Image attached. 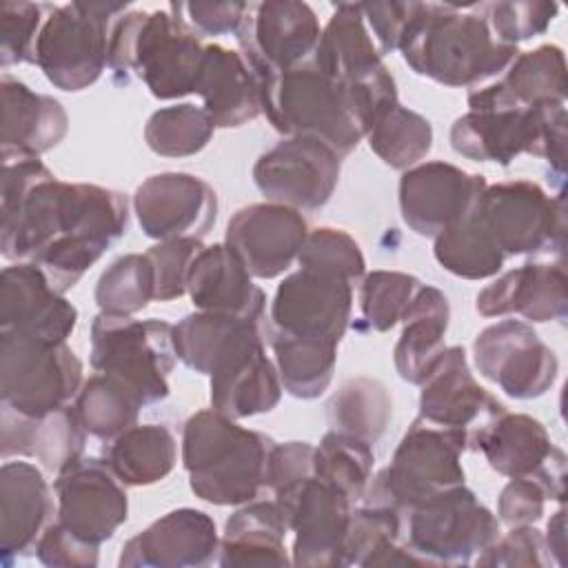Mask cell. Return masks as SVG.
<instances>
[{
  "instance_id": "ba28073f",
  "label": "cell",
  "mask_w": 568,
  "mask_h": 568,
  "mask_svg": "<svg viewBox=\"0 0 568 568\" xmlns=\"http://www.w3.org/2000/svg\"><path fill=\"white\" fill-rule=\"evenodd\" d=\"M126 2H71L51 7L36 42V64L62 91L91 87L106 67L113 22Z\"/></svg>"
},
{
  "instance_id": "f907efd6",
  "label": "cell",
  "mask_w": 568,
  "mask_h": 568,
  "mask_svg": "<svg viewBox=\"0 0 568 568\" xmlns=\"http://www.w3.org/2000/svg\"><path fill=\"white\" fill-rule=\"evenodd\" d=\"M51 4L2 2L0 4V62L2 69L13 64H36V42Z\"/></svg>"
},
{
  "instance_id": "91938a15",
  "label": "cell",
  "mask_w": 568,
  "mask_h": 568,
  "mask_svg": "<svg viewBox=\"0 0 568 568\" xmlns=\"http://www.w3.org/2000/svg\"><path fill=\"white\" fill-rule=\"evenodd\" d=\"M180 7L200 33L224 36L237 31L248 2H184Z\"/></svg>"
},
{
  "instance_id": "f35d334b",
  "label": "cell",
  "mask_w": 568,
  "mask_h": 568,
  "mask_svg": "<svg viewBox=\"0 0 568 568\" xmlns=\"http://www.w3.org/2000/svg\"><path fill=\"white\" fill-rule=\"evenodd\" d=\"M284 390L300 399L320 397L335 373L337 344L311 337H295L266 328Z\"/></svg>"
},
{
  "instance_id": "6f0895ef",
  "label": "cell",
  "mask_w": 568,
  "mask_h": 568,
  "mask_svg": "<svg viewBox=\"0 0 568 568\" xmlns=\"http://www.w3.org/2000/svg\"><path fill=\"white\" fill-rule=\"evenodd\" d=\"M315 446L306 442H286L271 446L266 462V486L280 493L315 475Z\"/></svg>"
},
{
  "instance_id": "bcb514c9",
  "label": "cell",
  "mask_w": 568,
  "mask_h": 568,
  "mask_svg": "<svg viewBox=\"0 0 568 568\" xmlns=\"http://www.w3.org/2000/svg\"><path fill=\"white\" fill-rule=\"evenodd\" d=\"M153 266L146 253L118 257L98 280L95 304L102 313L133 315L153 300Z\"/></svg>"
},
{
  "instance_id": "3957f363",
  "label": "cell",
  "mask_w": 568,
  "mask_h": 568,
  "mask_svg": "<svg viewBox=\"0 0 568 568\" xmlns=\"http://www.w3.org/2000/svg\"><path fill=\"white\" fill-rule=\"evenodd\" d=\"M204 47L182 18L178 2L158 11H124L111 27L106 67L135 73L153 98L175 100L193 93Z\"/></svg>"
},
{
  "instance_id": "ee69618b",
  "label": "cell",
  "mask_w": 568,
  "mask_h": 568,
  "mask_svg": "<svg viewBox=\"0 0 568 568\" xmlns=\"http://www.w3.org/2000/svg\"><path fill=\"white\" fill-rule=\"evenodd\" d=\"M375 455L371 444L353 435L328 430L315 446V477L335 486L353 504L364 499Z\"/></svg>"
},
{
  "instance_id": "7bdbcfd3",
  "label": "cell",
  "mask_w": 568,
  "mask_h": 568,
  "mask_svg": "<svg viewBox=\"0 0 568 568\" xmlns=\"http://www.w3.org/2000/svg\"><path fill=\"white\" fill-rule=\"evenodd\" d=\"M364 138L368 140L371 151L386 166L397 171L417 166L433 149L430 122L399 102L379 115Z\"/></svg>"
},
{
  "instance_id": "484cf974",
  "label": "cell",
  "mask_w": 568,
  "mask_h": 568,
  "mask_svg": "<svg viewBox=\"0 0 568 568\" xmlns=\"http://www.w3.org/2000/svg\"><path fill=\"white\" fill-rule=\"evenodd\" d=\"M220 550L215 521L195 508H178L155 519L122 546V568H197Z\"/></svg>"
},
{
  "instance_id": "7c38bea8",
  "label": "cell",
  "mask_w": 568,
  "mask_h": 568,
  "mask_svg": "<svg viewBox=\"0 0 568 568\" xmlns=\"http://www.w3.org/2000/svg\"><path fill=\"white\" fill-rule=\"evenodd\" d=\"M499 537V519L464 484L408 510V548L426 566L470 564Z\"/></svg>"
},
{
  "instance_id": "ffe728a7",
  "label": "cell",
  "mask_w": 568,
  "mask_h": 568,
  "mask_svg": "<svg viewBox=\"0 0 568 568\" xmlns=\"http://www.w3.org/2000/svg\"><path fill=\"white\" fill-rule=\"evenodd\" d=\"M475 450H481L499 475L535 479L548 499H566V455L535 417L506 410L477 437Z\"/></svg>"
},
{
  "instance_id": "11a10c76",
  "label": "cell",
  "mask_w": 568,
  "mask_h": 568,
  "mask_svg": "<svg viewBox=\"0 0 568 568\" xmlns=\"http://www.w3.org/2000/svg\"><path fill=\"white\" fill-rule=\"evenodd\" d=\"M364 20L371 24L373 36L379 42V53H393L399 49L406 29L417 18L422 2H362Z\"/></svg>"
},
{
  "instance_id": "d6986e66",
  "label": "cell",
  "mask_w": 568,
  "mask_h": 568,
  "mask_svg": "<svg viewBox=\"0 0 568 568\" xmlns=\"http://www.w3.org/2000/svg\"><path fill=\"white\" fill-rule=\"evenodd\" d=\"M55 521L91 546L111 539L126 521V490L106 459L80 457L64 466L55 477Z\"/></svg>"
},
{
  "instance_id": "603a6c76",
  "label": "cell",
  "mask_w": 568,
  "mask_h": 568,
  "mask_svg": "<svg viewBox=\"0 0 568 568\" xmlns=\"http://www.w3.org/2000/svg\"><path fill=\"white\" fill-rule=\"evenodd\" d=\"M133 209L146 237L202 240L217 217V195L202 178L169 171L146 178L135 189Z\"/></svg>"
},
{
  "instance_id": "5b68a950",
  "label": "cell",
  "mask_w": 568,
  "mask_h": 568,
  "mask_svg": "<svg viewBox=\"0 0 568 568\" xmlns=\"http://www.w3.org/2000/svg\"><path fill=\"white\" fill-rule=\"evenodd\" d=\"M260 87L262 113L286 138H311L346 158L364 138L344 89L313 62Z\"/></svg>"
},
{
  "instance_id": "cb8c5ba5",
  "label": "cell",
  "mask_w": 568,
  "mask_h": 568,
  "mask_svg": "<svg viewBox=\"0 0 568 568\" xmlns=\"http://www.w3.org/2000/svg\"><path fill=\"white\" fill-rule=\"evenodd\" d=\"M308 235L297 209L262 202L240 209L226 226V244L253 277L273 280L291 268Z\"/></svg>"
},
{
  "instance_id": "8fae6325",
  "label": "cell",
  "mask_w": 568,
  "mask_h": 568,
  "mask_svg": "<svg viewBox=\"0 0 568 568\" xmlns=\"http://www.w3.org/2000/svg\"><path fill=\"white\" fill-rule=\"evenodd\" d=\"M462 453L464 448L453 435L417 417L395 448L390 464L373 477L364 501L404 515L419 501L464 484Z\"/></svg>"
},
{
  "instance_id": "8d00e7d4",
  "label": "cell",
  "mask_w": 568,
  "mask_h": 568,
  "mask_svg": "<svg viewBox=\"0 0 568 568\" xmlns=\"http://www.w3.org/2000/svg\"><path fill=\"white\" fill-rule=\"evenodd\" d=\"M257 333H262V322L197 311L173 326V344L184 366L211 375L226 353Z\"/></svg>"
},
{
  "instance_id": "db71d44e",
  "label": "cell",
  "mask_w": 568,
  "mask_h": 568,
  "mask_svg": "<svg viewBox=\"0 0 568 568\" xmlns=\"http://www.w3.org/2000/svg\"><path fill=\"white\" fill-rule=\"evenodd\" d=\"M555 559L544 535L532 526H515L506 537H497L481 555L477 566H550Z\"/></svg>"
},
{
  "instance_id": "60d3db41",
  "label": "cell",
  "mask_w": 568,
  "mask_h": 568,
  "mask_svg": "<svg viewBox=\"0 0 568 568\" xmlns=\"http://www.w3.org/2000/svg\"><path fill=\"white\" fill-rule=\"evenodd\" d=\"M326 417L333 430L373 444L384 435L393 417V399L379 379L353 377L328 399Z\"/></svg>"
},
{
  "instance_id": "8992f818",
  "label": "cell",
  "mask_w": 568,
  "mask_h": 568,
  "mask_svg": "<svg viewBox=\"0 0 568 568\" xmlns=\"http://www.w3.org/2000/svg\"><path fill=\"white\" fill-rule=\"evenodd\" d=\"M566 120V104L561 102L528 109L468 111L450 126V146L468 160L501 166L528 153L548 160L557 178L564 180Z\"/></svg>"
},
{
  "instance_id": "e0dca14e",
  "label": "cell",
  "mask_w": 568,
  "mask_h": 568,
  "mask_svg": "<svg viewBox=\"0 0 568 568\" xmlns=\"http://www.w3.org/2000/svg\"><path fill=\"white\" fill-rule=\"evenodd\" d=\"M473 355L479 375L515 399L541 397L559 371L555 351L519 320H501L484 328L475 337Z\"/></svg>"
},
{
  "instance_id": "f6af8a7d",
  "label": "cell",
  "mask_w": 568,
  "mask_h": 568,
  "mask_svg": "<svg viewBox=\"0 0 568 568\" xmlns=\"http://www.w3.org/2000/svg\"><path fill=\"white\" fill-rule=\"evenodd\" d=\"M213 122L204 106L175 104L155 111L146 126V146L164 158H186L200 153L213 138Z\"/></svg>"
},
{
  "instance_id": "d6a6232c",
  "label": "cell",
  "mask_w": 568,
  "mask_h": 568,
  "mask_svg": "<svg viewBox=\"0 0 568 568\" xmlns=\"http://www.w3.org/2000/svg\"><path fill=\"white\" fill-rule=\"evenodd\" d=\"M215 129L242 126L262 113L260 87L240 51L206 44L195 89Z\"/></svg>"
},
{
  "instance_id": "74e56055",
  "label": "cell",
  "mask_w": 568,
  "mask_h": 568,
  "mask_svg": "<svg viewBox=\"0 0 568 568\" xmlns=\"http://www.w3.org/2000/svg\"><path fill=\"white\" fill-rule=\"evenodd\" d=\"M104 453L109 468L124 486H151L173 470L178 444L162 424H135L109 442Z\"/></svg>"
},
{
  "instance_id": "d590c367",
  "label": "cell",
  "mask_w": 568,
  "mask_h": 568,
  "mask_svg": "<svg viewBox=\"0 0 568 568\" xmlns=\"http://www.w3.org/2000/svg\"><path fill=\"white\" fill-rule=\"evenodd\" d=\"M288 532L280 504L253 501L235 510L220 541L222 566H286L284 537Z\"/></svg>"
},
{
  "instance_id": "277c9868",
  "label": "cell",
  "mask_w": 568,
  "mask_h": 568,
  "mask_svg": "<svg viewBox=\"0 0 568 568\" xmlns=\"http://www.w3.org/2000/svg\"><path fill=\"white\" fill-rule=\"evenodd\" d=\"M273 442L235 419L204 408L182 430V464L195 497L215 506H240L266 486V462Z\"/></svg>"
},
{
  "instance_id": "44dd1931",
  "label": "cell",
  "mask_w": 568,
  "mask_h": 568,
  "mask_svg": "<svg viewBox=\"0 0 568 568\" xmlns=\"http://www.w3.org/2000/svg\"><path fill=\"white\" fill-rule=\"evenodd\" d=\"M351 308L353 284L348 280L300 268L277 286L268 328L339 344L348 328Z\"/></svg>"
},
{
  "instance_id": "30bf717a",
  "label": "cell",
  "mask_w": 568,
  "mask_h": 568,
  "mask_svg": "<svg viewBox=\"0 0 568 568\" xmlns=\"http://www.w3.org/2000/svg\"><path fill=\"white\" fill-rule=\"evenodd\" d=\"M82 388V362L67 342L0 331L2 404L29 417L69 406Z\"/></svg>"
},
{
  "instance_id": "e575fe53",
  "label": "cell",
  "mask_w": 568,
  "mask_h": 568,
  "mask_svg": "<svg viewBox=\"0 0 568 568\" xmlns=\"http://www.w3.org/2000/svg\"><path fill=\"white\" fill-rule=\"evenodd\" d=\"M450 320L448 297L424 284L406 308L404 331L393 348V359L399 377L408 384H422L442 359L446 331Z\"/></svg>"
},
{
  "instance_id": "94428289",
  "label": "cell",
  "mask_w": 568,
  "mask_h": 568,
  "mask_svg": "<svg viewBox=\"0 0 568 568\" xmlns=\"http://www.w3.org/2000/svg\"><path fill=\"white\" fill-rule=\"evenodd\" d=\"M550 555L559 566H564V555H566V510H557L555 517L548 521V535L544 537Z\"/></svg>"
},
{
  "instance_id": "f5cc1de1",
  "label": "cell",
  "mask_w": 568,
  "mask_h": 568,
  "mask_svg": "<svg viewBox=\"0 0 568 568\" xmlns=\"http://www.w3.org/2000/svg\"><path fill=\"white\" fill-rule=\"evenodd\" d=\"M484 9L495 40L513 47L544 33L559 13L555 2H493Z\"/></svg>"
},
{
  "instance_id": "681fc988",
  "label": "cell",
  "mask_w": 568,
  "mask_h": 568,
  "mask_svg": "<svg viewBox=\"0 0 568 568\" xmlns=\"http://www.w3.org/2000/svg\"><path fill=\"white\" fill-rule=\"evenodd\" d=\"M297 262L300 268L337 275L348 280L353 286L364 277L366 271L359 244L346 231L331 226L308 231L297 255Z\"/></svg>"
},
{
  "instance_id": "9a60e30c",
  "label": "cell",
  "mask_w": 568,
  "mask_h": 568,
  "mask_svg": "<svg viewBox=\"0 0 568 568\" xmlns=\"http://www.w3.org/2000/svg\"><path fill=\"white\" fill-rule=\"evenodd\" d=\"M419 386V417L453 435L464 453L475 450L477 437L506 413V406L473 377L464 346H446Z\"/></svg>"
},
{
  "instance_id": "680465c9",
  "label": "cell",
  "mask_w": 568,
  "mask_h": 568,
  "mask_svg": "<svg viewBox=\"0 0 568 568\" xmlns=\"http://www.w3.org/2000/svg\"><path fill=\"white\" fill-rule=\"evenodd\" d=\"M546 490L535 479H510L497 499V515L499 519L515 528V526H532L544 517Z\"/></svg>"
},
{
  "instance_id": "52a82bcc",
  "label": "cell",
  "mask_w": 568,
  "mask_h": 568,
  "mask_svg": "<svg viewBox=\"0 0 568 568\" xmlns=\"http://www.w3.org/2000/svg\"><path fill=\"white\" fill-rule=\"evenodd\" d=\"M313 64L344 89L364 135L379 115L399 102L395 80L366 31L362 7L355 2L335 4L322 29Z\"/></svg>"
},
{
  "instance_id": "83f0119b",
  "label": "cell",
  "mask_w": 568,
  "mask_h": 568,
  "mask_svg": "<svg viewBox=\"0 0 568 568\" xmlns=\"http://www.w3.org/2000/svg\"><path fill=\"white\" fill-rule=\"evenodd\" d=\"M186 293L197 311L255 322L264 320L266 295L226 242L204 246L195 255L189 271Z\"/></svg>"
},
{
  "instance_id": "4dcf8cb0",
  "label": "cell",
  "mask_w": 568,
  "mask_h": 568,
  "mask_svg": "<svg viewBox=\"0 0 568 568\" xmlns=\"http://www.w3.org/2000/svg\"><path fill=\"white\" fill-rule=\"evenodd\" d=\"M53 499L38 466L4 462L0 470V552L4 561L36 550L49 519Z\"/></svg>"
},
{
  "instance_id": "2e32d148",
  "label": "cell",
  "mask_w": 568,
  "mask_h": 568,
  "mask_svg": "<svg viewBox=\"0 0 568 568\" xmlns=\"http://www.w3.org/2000/svg\"><path fill=\"white\" fill-rule=\"evenodd\" d=\"M275 501L295 532L293 566H346L344 541L353 501L344 493L313 475L275 493Z\"/></svg>"
},
{
  "instance_id": "9c48e42d",
  "label": "cell",
  "mask_w": 568,
  "mask_h": 568,
  "mask_svg": "<svg viewBox=\"0 0 568 568\" xmlns=\"http://www.w3.org/2000/svg\"><path fill=\"white\" fill-rule=\"evenodd\" d=\"M175 359L169 322L100 311L91 324V366L124 382L144 406L169 397V373Z\"/></svg>"
},
{
  "instance_id": "f546056e",
  "label": "cell",
  "mask_w": 568,
  "mask_h": 568,
  "mask_svg": "<svg viewBox=\"0 0 568 568\" xmlns=\"http://www.w3.org/2000/svg\"><path fill=\"white\" fill-rule=\"evenodd\" d=\"M568 78L566 58L557 44H541L519 51L504 75L488 87L468 93L470 111L484 109H528L546 102L566 104Z\"/></svg>"
},
{
  "instance_id": "f1b7e54d",
  "label": "cell",
  "mask_w": 568,
  "mask_h": 568,
  "mask_svg": "<svg viewBox=\"0 0 568 568\" xmlns=\"http://www.w3.org/2000/svg\"><path fill=\"white\" fill-rule=\"evenodd\" d=\"M477 311L484 317L517 313L530 322H561L568 315V277L564 262L524 264L479 291Z\"/></svg>"
},
{
  "instance_id": "4316f807",
  "label": "cell",
  "mask_w": 568,
  "mask_h": 568,
  "mask_svg": "<svg viewBox=\"0 0 568 568\" xmlns=\"http://www.w3.org/2000/svg\"><path fill=\"white\" fill-rule=\"evenodd\" d=\"M209 377L213 408L231 419L268 413L282 397L280 373L264 353L262 333L226 353Z\"/></svg>"
},
{
  "instance_id": "ac0fdd59",
  "label": "cell",
  "mask_w": 568,
  "mask_h": 568,
  "mask_svg": "<svg viewBox=\"0 0 568 568\" xmlns=\"http://www.w3.org/2000/svg\"><path fill=\"white\" fill-rule=\"evenodd\" d=\"M339 169L342 158L331 146L311 138H286L257 158L253 182L275 204L313 211L331 200Z\"/></svg>"
},
{
  "instance_id": "7402d4cb",
  "label": "cell",
  "mask_w": 568,
  "mask_h": 568,
  "mask_svg": "<svg viewBox=\"0 0 568 568\" xmlns=\"http://www.w3.org/2000/svg\"><path fill=\"white\" fill-rule=\"evenodd\" d=\"M484 175L448 162H422L399 180V211L410 231L437 237L466 217L486 191Z\"/></svg>"
},
{
  "instance_id": "c3c4849f",
  "label": "cell",
  "mask_w": 568,
  "mask_h": 568,
  "mask_svg": "<svg viewBox=\"0 0 568 568\" xmlns=\"http://www.w3.org/2000/svg\"><path fill=\"white\" fill-rule=\"evenodd\" d=\"M402 513L388 506L364 504L351 510L346 541H344V564L346 566H371V561L399 541Z\"/></svg>"
},
{
  "instance_id": "9f6ffc18",
  "label": "cell",
  "mask_w": 568,
  "mask_h": 568,
  "mask_svg": "<svg viewBox=\"0 0 568 568\" xmlns=\"http://www.w3.org/2000/svg\"><path fill=\"white\" fill-rule=\"evenodd\" d=\"M98 548L100 546L78 539L55 521L44 528L36 544V555L44 566L53 568H93L98 566Z\"/></svg>"
},
{
  "instance_id": "7dc6e473",
  "label": "cell",
  "mask_w": 568,
  "mask_h": 568,
  "mask_svg": "<svg viewBox=\"0 0 568 568\" xmlns=\"http://www.w3.org/2000/svg\"><path fill=\"white\" fill-rule=\"evenodd\" d=\"M424 284L408 273L373 271L364 277L359 291L362 315L377 333L390 331L402 322L406 308Z\"/></svg>"
},
{
  "instance_id": "ab89813d",
  "label": "cell",
  "mask_w": 568,
  "mask_h": 568,
  "mask_svg": "<svg viewBox=\"0 0 568 568\" xmlns=\"http://www.w3.org/2000/svg\"><path fill=\"white\" fill-rule=\"evenodd\" d=\"M142 406L133 388L106 373L89 377L73 404L87 435L104 444L135 426Z\"/></svg>"
},
{
  "instance_id": "b9f144b4",
  "label": "cell",
  "mask_w": 568,
  "mask_h": 568,
  "mask_svg": "<svg viewBox=\"0 0 568 568\" xmlns=\"http://www.w3.org/2000/svg\"><path fill=\"white\" fill-rule=\"evenodd\" d=\"M433 255L442 268L464 280L493 277L506 262L475 209L435 237Z\"/></svg>"
},
{
  "instance_id": "5bb4252c",
  "label": "cell",
  "mask_w": 568,
  "mask_h": 568,
  "mask_svg": "<svg viewBox=\"0 0 568 568\" xmlns=\"http://www.w3.org/2000/svg\"><path fill=\"white\" fill-rule=\"evenodd\" d=\"M320 36L322 29L315 11L297 0L248 2L235 31L242 58L257 84L311 64Z\"/></svg>"
},
{
  "instance_id": "7a4b0ae2",
  "label": "cell",
  "mask_w": 568,
  "mask_h": 568,
  "mask_svg": "<svg viewBox=\"0 0 568 568\" xmlns=\"http://www.w3.org/2000/svg\"><path fill=\"white\" fill-rule=\"evenodd\" d=\"M422 2L413 24L399 44L404 62L444 87H468L499 78L519 55L513 44L495 40L488 20L477 4Z\"/></svg>"
},
{
  "instance_id": "d4e9b609",
  "label": "cell",
  "mask_w": 568,
  "mask_h": 568,
  "mask_svg": "<svg viewBox=\"0 0 568 568\" xmlns=\"http://www.w3.org/2000/svg\"><path fill=\"white\" fill-rule=\"evenodd\" d=\"M78 322V308L53 288L47 273L18 262L2 268L0 277V331L67 342Z\"/></svg>"
},
{
  "instance_id": "4fadbf2b",
  "label": "cell",
  "mask_w": 568,
  "mask_h": 568,
  "mask_svg": "<svg viewBox=\"0 0 568 568\" xmlns=\"http://www.w3.org/2000/svg\"><path fill=\"white\" fill-rule=\"evenodd\" d=\"M564 202V193L552 197L530 180H513L486 186L475 211L504 257L541 255L566 246Z\"/></svg>"
},
{
  "instance_id": "6da1fadb",
  "label": "cell",
  "mask_w": 568,
  "mask_h": 568,
  "mask_svg": "<svg viewBox=\"0 0 568 568\" xmlns=\"http://www.w3.org/2000/svg\"><path fill=\"white\" fill-rule=\"evenodd\" d=\"M0 248L40 266L64 293L118 242L129 224L122 193L60 182L38 158L2 160Z\"/></svg>"
},
{
  "instance_id": "836d02e7",
  "label": "cell",
  "mask_w": 568,
  "mask_h": 568,
  "mask_svg": "<svg viewBox=\"0 0 568 568\" xmlns=\"http://www.w3.org/2000/svg\"><path fill=\"white\" fill-rule=\"evenodd\" d=\"M2 457H36L47 470L60 473L84 453L87 430L73 406L58 408L42 417L16 413L2 404Z\"/></svg>"
},
{
  "instance_id": "816d5d0a",
  "label": "cell",
  "mask_w": 568,
  "mask_h": 568,
  "mask_svg": "<svg viewBox=\"0 0 568 568\" xmlns=\"http://www.w3.org/2000/svg\"><path fill=\"white\" fill-rule=\"evenodd\" d=\"M202 248L204 244L197 237H178V240L158 242L146 251V257L151 260V266H153V282H155L153 300L171 302L186 293L191 264Z\"/></svg>"
},
{
  "instance_id": "1f68e13d",
  "label": "cell",
  "mask_w": 568,
  "mask_h": 568,
  "mask_svg": "<svg viewBox=\"0 0 568 568\" xmlns=\"http://www.w3.org/2000/svg\"><path fill=\"white\" fill-rule=\"evenodd\" d=\"M2 153L0 158H38L60 144L69 131L62 104L31 91L24 82L2 73Z\"/></svg>"
}]
</instances>
